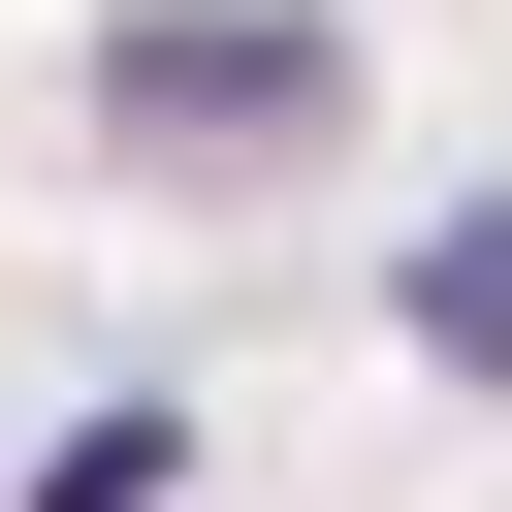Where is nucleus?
Here are the masks:
<instances>
[{
	"instance_id": "1",
	"label": "nucleus",
	"mask_w": 512,
	"mask_h": 512,
	"mask_svg": "<svg viewBox=\"0 0 512 512\" xmlns=\"http://www.w3.org/2000/svg\"><path fill=\"white\" fill-rule=\"evenodd\" d=\"M96 128H128V160H320V128H352V32H320V0H128V32H96Z\"/></svg>"
},
{
	"instance_id": "2",
	"label": "nucleus",
	"mask_w": 512,
	"mask_h": 512,
	"mask_svg": "<svg viewBox=\"0 0 512 512\" xmlns=\"http://www.w3.org/2000/svg\"><path fill=\"white\" fill-rule=\"evenodd\" d=\"M416 352H448V384H512V192H480V224H416Z\"/></svg>"
},
{
	"instance_id": "3",
	"label": "nucleus",
	"mask_w": 512,
	"mask_h": 512,
	"mask_svg": "<svg viewBox=\"0 0 512 512\" xmlns=\"http://www.w3.org/2000/svg\"><path fill=\"white\" fill-rule=\"evenodd\" d=\"M160 480H192V416H64V448H32L0 512H160Z\"/></svg>"
}]
</instances>
